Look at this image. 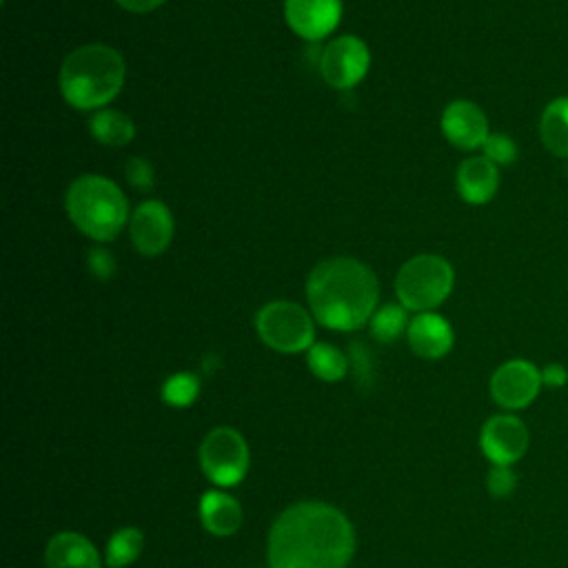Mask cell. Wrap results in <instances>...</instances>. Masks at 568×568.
I'll list each match as a JSON object with an SVG mask.
<instances>
[{"label":"cell","instance_id":"6da1fadb","mask_svg":"<svg viewBox=\"0 0 568 568\" xmlns=\"http://www.w3.org/2000/svg\"><path fill=\"white\" fill-rule=\"evenodd\" d=\"M353 552L351 521L322 501L286 508L268 532V568H346Z\"/></svg>","mask_w":568,"mask_h":568},{"label":"cell","instance_id":"7a4b0ae2","mask_svg":"<svg viewBox=\"0 0 568 568\" xmlns=\"http://www.w3.org/2000/svg\"><path fill=\"white\" fill-rule=\"evenodd\" d=\"M377 295L375 273L355 257H328L306 280L313 317L333 331H355L371 322Z\"/></svg>","mask_w":568,"mask_h":568},{"label":"cell","instance_id":"3957f363","mask_svg":"<svg viewBox=\"0 0 568 568\" xmlns=\"http://www.w3.org/2000/svg\"><path fill=\"white\" fill-rule=\"evenodd\" d=\"M124 75V58L115 49L106 44H82L62 62L60 91L75 109H100L120 93Z\"/></svg>","mask_w":568,"mask_h":568},{"label":"cell","instance_id":"277c9868","mask_svg":"<svg viewBox=\"0 0 568 568\" xmlns=\"http://www.w3.org/2000/svg\"><path fill=\"white\" fill-rule=\"evenodd\" d=\"M64 206L71 222L95 242L113 240L129 217L122 189L102 175H82L71 182Z\"/></svg>","mask_w":568,"mask_h":568},{"label":"cell","instance_id":"5b68a950","mask_svg":"<svg viewBox=\"0 0 568 568\" xmlns=\"http://www.w3.org/2000/svg\"><path fill=\"white\" fill-rule=\"evenodd\" d=\"M455 273L448 260L433 253L410 257L395 277L399 304L408 311L426 313L439 306L453 291Z\"/></svg>","mask_w":568,"mask_h":568},{"label":"cell","instance_id":"8992f818","mask_svg":"<svg viewBox=\"0 0 568 568\" xmlns=\"http://www.w3.org/2000/svg\"><path fill=\"white\" fill-rule=\"evenodd\" d=\"M260 339L277 353H300L315 344V324L306 308L288 300H275L255 317Z\"/></svg>","mask_w":568,"mask_h":568},{"label":"cell","instance_id":"52a82bcc","mask_svg":"<svg viewBox=\"0 0 568 568\" xmlns=\"http://www.w3.org/2000/svg\"><path fill=\"white\" fill-rule=\"evenodd\" d=\"M200 464L213 484L235 486L248 470V446L237 430L213 428L200 444Z\"/></svg>","mask_w":568,"mask_h":568},{"label":"cell","instance_id":"ba28073f","mask_svg":"<svg viewBox=\"0 0 568 568\" xmlns=\"http://www.w3.org/2000/svg\"><path fill=\"white\" fill-rule=\"evenodd\" d=\"M371 53L364 40L339 36L328 42L320 55V73L335 89L355 87L368 71Z\"/></svg>","mask_w":568,"mask_h":568},{"label":"cell","instance_id":"9c48e42d","mask_svg":"<svg viewBox=\"0 0 568 568\" xmlns=\"http://www.w3.org/2000/svg\"><path fill=\"white\" fill-rule=\"evenodd\" d=\"M541 388V371L528 359H508L490 377V397L506 410H519L535 402Z\"/></svg>","mask_w":568,"mask_h":568},{"label":"cell","instance_id":"30bf717a","mask_svg":"<svg viewBox=\"0 0 568 568\" xmlns=\"http://www.w3.org/2000/svg\"><path fill=\"white\" fill-rule=\"evenodd\" d=\"M481 453L497 466H513L528 448V428L515 415H493L479 433Z\"/></svg>","mask_w":568,"mask_h":568},{"label":"cell","instance_id":"8fae6325","mask_svg":"<svg viewBox=\"0 0 568 568\" xmlns=\"http://www.w3.org/2000/svg\"><path fill=\"white\" fill-rule=\"evenodd\" d=\"M129 233L138 253L146 257L160 255L171 244L173 215L166 209V204L158 200H146L133 211Z\"/></svg>","mask_w":568,"mask_h":568},{"label":"cell","instance_id":"7c38bea8","mask_svg":"<svg viewBox=\"0 0 568 568\" xmlns=\"http://www.w3.org/2000/svg\"><path fill=\"white\" fill-rule=\"evenodd\" d=\"M286 24L304 40L328 36L342 18V0H284Z\"/></svg>","mask_w":568,"mask_h":568},{"label":"cell","instance_id":"4fadbf2b","mask_svg":"<svg viewBox=\"0 0 568 568\" xmlns=\"http://www.w3.org/2000/svg\"><path fill=\"white\" fill-rule=\"evenodd\" d=\"M442 131L450 144L464 151L484 146L488 133V120L484 111L470 100H453L442 113Z\"/></svg>","mask_w":568,"mask_h":568},{"label":"cell","instance_id":"5bb4252c","mask_svg":"<svg viewBox=\"0 0 568 568\" xmlns=\"http://www.w3.org/2000/svg\"><path fill=\"white\" fill-rule=\"evenodd\" d=\"M408 335V346L413 348L415 355L424 359H437L444 357L455 342L450 324L437 315V313H419L408 322L406 328Z\"/></svg>","mask_w":568,"mask_h":568},{"label":"cell","instance_id":"9a60e30c","mask_svg":"<svg viewBox=\"0 0 568 568\" xmlns=\"http://www.w3.org/2000/svg\"><path fill=\"white\" fill-rule=\"evenodd\" d=\"M455 184H457V193L462 195L464 202L486 204L493 200V195L497 193V186H499L497 164H493L484 155L466 158L457 166Z\"/></svg>","mask_w":568,"mask_h":568},{"label":"cell","instance_id":"2e32d148","mask_svg":"<svg viewBox=\"0 0 568 568\" xmlns=\"http://www.w3.org/2000/svg\"><path fill=\"white\" fill-rule=\"evenodd\" d=\"M47 568H100L95 546L80 532H58L44 550Z\"/></svg>","mask_w":568,"mask_h":568},{"label":"cell","instance_id":"e0dca14e","mask_svg":"<svg viewBox=\"0 0 568 568\" xmlns=\"http://www.w3.org/2000/svg\"><path fill=\"white\" fill-rule=\"evenodd\" d=\"M200 519L217 537H229L242 526V506L226 493L209 490L200 499Z\"/></svg>","mask_w":568,"mask_h":568},{"label":"cell","instance_id":"ac0fdd59","mask_svg":"<svg viewBox=\"0 0 568 568\" xmlns=\"http://www.w3.org/2000/svg\"><path fill=\"white\" fill-rule=\"evenodd\" d=\"M541 144L557 158H568V95L546 104L539 120Z\"/></svg>","mask_w":568,"mask_h":568},{"label":"cell","instance_id":"d6986e66","mask_svg":"<svg viewBox=\"0 0 568 568\" xmlns=\"http://www.w3.org/2000/svg\"><path fill=\"white\" fill-rule=\"evenodd\" d=\"M89 133L104 146H124L133 140L135 124L115 109H100L89 120Z\"/></svg>","mask_w":568,"mask_h":568},{"label":"cell","instance_id":"ffe728a7","mask_svg":"<svg viewBox=\"0 0 568 568\" xmlns=\"http://www.w3.org/2000/svg\"><path fill=\"white\" fill-rule=\"evenodd\" d=\"M308 368L315 377L324 379V382H337L346 375L348 371V359L342 351H337L333 344L326 342H317L308 348L306 355Z\"/></svg>","mask_w":568,"mask_h":568},{"label":"cell","instance_id":"44dd1931","mask_svg":"<svg viewBox=\"0 0 568 568\" xmlns=\"http://www.w3.org/2000/svg\"><path fill=\"white\" fill-rule=\"evenodd\" d=\"M142 532L138 528H120L111 535L106 544V564L111 568H122L138 559L142 552Z\"/></svg>","mask_w":568,"mask_h":568},{"label":"cell","instance_id":"7402d4cb","mask_svg":"<svg viewBox=\"0 0 568 568\" xmlns=\"http://www.w3.org/2000/svg\"><path fill=\"white\" fill-rule=\"evenodd\" d=\"M408 308L402 304H386L371 317V333L377 342H395L408 328Z\"/></svg>","mask_w":568,"mask_h":568},{"label":"cell","instance_id":"603a6c76","mask_svg":"<svg viewBox=\"0 0 568 568\" xmlns=\"http://www.w3.org/2000/svg\"><path fill=\"white\" fill-rule=\"evenodd\" d=\"M197 393H200V379L193 373H175L162 386V399L175 408H182L195 402Z\"/></svg>","mask_w":568,"mask_h":568},{"label":"cell","instance_id":"cb8c5ba5","mask_svg":"<svg viewBox=\"0 0 568 568\" xmlns=\"http://www.w3.org/2000/svg\"><path fill=\"white\" fill-rule=\"evenodd\" d=\"M484 158L497 166H508L517 160V144L504 133H490L484 142Z\"/></svg>","mask_w":568,"mask_h":568},{"label":"cell","instance_id":"d4e9b609","mask_svg":"<svg viewBox=\"0 0 568 568\" xmlns=\"http://www.w3.org/2000/svg\"><path fill=\"white\" fill-rule=\"evenodd\" d=\"M486 486H488V493L497 499H504V497H510L515 486H517V475L513 473L510 466H497L493 464L488 477H486Z\"/></svg>","mask_w":568,"mask_h":568},{"label":"cell","instance_id":"484cf974","mask_svg":"<svg viewBox=\"0 0 568 568\" xmlns=\"http://www.w3.org/2000/svg\"><path fill=\"white\" fill-rule=\"evenodd\" d=\"M126 180L138 191H151L153 182H155L151 162L144 160V158H131L126 162Z\"/></svg>","mask_w":568,"mask_h":568},{"label":"cell","instance_id":"4316f807","mask_svg":"<svg viewBox=\"0 0 568 568\" xmlns=\"http://www.w3.org/2000/svg\"><path fill=\"white\" fill-rule=\"evenodd\" d=\"M87 266H89L91 275H95L98 280H111L115 273V257L111 251H106L102 246H93L87 253Z\"/></svg>","mask_w":568,"mask_h":568},{"label":"cell","instance_id":"83f0119b","mask_svg":"<svg viewBox=\"0 0 568 568\" xmlns=\"http://www.w3.org/2000/svg\"><path fill=\"white\" fill-rule=\"evenodd\" d=\"M568 382V371L564 364H548L541 368V384L550 388H559Z\"/></svg>","mask_w":568,"mask_h":568},{"label":"cell","instance_id":"f1b7e54d","mask_svg":"<svg viewBox=\"0 0 568 568\" xmlns=\"http://www.w3.org/2000/svg\"><path fill=\"white\" fill-rule=\"evenodd\" d=\"M122 9L126 11H133V13H146V11H153L158 9L164 0H115Z\"/></svg>","mask_w":568,"mask_h":568}]
</instances>
